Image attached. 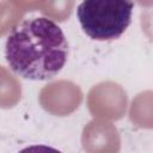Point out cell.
Listing matches in <instances>:
<instances>
[{"mask_svg": "<svg viewBox=\"0 0 153 153\" xmlns=\"http://www.w3.org/2000/svg\"><path fill=\"white\" fill-rule=\"evenodd\" d=\"M133 8L134 4L124 0H86L79 4L76 18L90 38L112 41L130 25Z\"/></svg>", "mask_w": 153, "mask_h": 153, "instance_id": "obj_2", "label": "cell"}, {"mask_svg": "<svg viewBox=\"0 0 153 153\" xmlns=\"http://www.w3.org/2000/svg\"><path fill=\"white\" fill-rule=\"evenodd\" d=\"M18 153H62V152L47 145H32L20 149Z\"/></svg>", "mask_w": 153, "mask_h": 153, "instance_id": "obj_3", "label": "cell"}, {"mask_svg": "<svg viewBox=\"0 0 153 153\" xmlns=\"http://www.w3.org/2000/svg\"><path fill=\"white\" fill-rule=\"evenodd\" d=\"M5 57L17 75L29 80H49L63 68L68 42L55 22L35 17L12 29L6 39Z\"/></svg>", "mask_w": 153, "mask_h": 153, "instance_id": "obj_1", "label": "cell"}]
</instances>
